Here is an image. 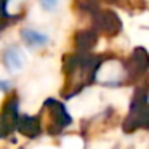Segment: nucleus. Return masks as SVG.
Wrapping results in <instances>:
<instances>
[{
    "label": "nucleus",
    "mask_w": 149,
    "mask_h": 149,
    "mask_svg": "<svg viewBox=\"0 0 149 149\" xmlns=\"http://www.w3.org/2000/svg\"><path fill=\"white\" fill-rule=\"evenodd\" d=\"M3 59H5V66L8 68V71L13 72V74L23 71L24 63H26L23 52H21L18 47H11V48H8L7 52H5V58Z\"/></svg>",
    "instance_id": "nucleus-1"
},
{
    "label": "nucleus",
    "mask_w": 149,
    "mask_h": 149,
    "mask_svg": "<svg viewBox=\"0 0 149 149\" xmlns=\"http://www.w3.org/2000/svg\"><path fill=\"white\" fill-rule=\"evenodd\" d=\"M21 37H23V40L31 47H43V45H47L48 40H50L47 34L40 32V31H36V29H23Z\"/></svg>",
    "instance_id": "nucleus-2"
},
{
    "label": "nucleus",
    "mask_w": 149,
    "mask_h": 149,
    "mask_svg": "<svg viewBox=\"0 0 149 149\" xmlns=\"http://www.w3.org/2000/svg\"><path fill=\"white\" fill-rule=\"evenodd\" d=\"M40 7L47 11H56L59 8V0H40Z\"/></svg>",
    "instance_id": "nucleus-3"
},
{
    "label": "nucleus",
    "mask_w": 149,
    "mask_h": 149,
    "mask_svg": "<svg viewBox=\"0 0 149 149\" xmlns=\"http://www.w3.org/2000/svg\"><path fill=\"white\" fill-rule=\"evenodd\" d=\"M10 88V84H8L7 80H0V91H5Z\"/></svg>",
    "instance_id": "nucleus-4"
}]
</instances>
